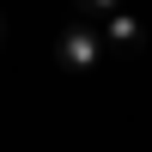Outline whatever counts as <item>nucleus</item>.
<instances>
[{
    "label": "nucleus",
    "instance_id": "obj_1",
    "mask_svg": "<svg viewBox=\"0 0 152 152\" xmlns=\"http://www.w3.org/2000/svg\"><path fill=\"white\" fill-rule=\"evenodd\" d=\"M104 55H110V49H104V37H97L85 18H73L67 31L55 37V67H61V73H91Z\"/></svg>",
    "mask_w": 152,
    "mask_h": 152
},
{
    "label": "nucleus",
    "instance_id": "obj_2",
    "mask_svg": "<svg viewBox=\"0 0 152 152\" xmlns=\"http://www.w3.org/2000/svg\"><path fill=\"white\" fill-rule=\"evenodd\" d=\"M104 49L140 55V49H146V24L134 18V12H116V6H110V18H104Z\"/></svg>",
    "mask_w": 152,
    "mask_h": 152
},
{
    "label": "nucleus",
    "instance_id": "obj_3",
    "mask_svg": "<svg viewBox=\"0 0 152 152\" xmlns=\"http://www.w3.org/2000/svg\"><path fill=\"white\" fill-rule=\"evenodd\" d=\"M0 49H6V18H0Z\"/></svg>",
    "mask_w": 152,
    "mask_h": 152
}]
</instances>
